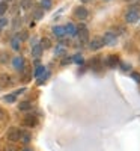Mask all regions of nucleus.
Wrapping results in <instances>:
<instances>
[{"label":"nucleus","instance_id":"30","mask_svg":"<svg viewBox=\"0 0 140 151\" xmlns=\"http://www.w3.org/2000/svg\"><path fill=\"white\" fill-rule=\"evenodd\" d=\"M6 24H8V20H6V18H0V29L5 27Z\"/></svg>","mask_w":140,"mask_h":151},{"label":"nucleus","instance_id":"31","mask_svg":"<svg viewBox=\"0 0 140 151\" xmlns=\"http://www.w3.org/2000/svg\"><path fill=\"white\" fill-rule=\"evenodd\" d=\"M69 62H72V59L65 58V59H62V65H66V64H69Z\"/></svg>","mask_w":140,"mask_h":151},{"label":"nucleus","instance_id":"36","mask_svg":"<svg viewBox=\"0 0 140 151\" xmlns=\"http://www.w3.org/2000/svg\"><path fill=\"white\" fill-rule=\"evenodd\" d=\"M128 2H133V0H128Z\"/></svg>","mask_w":140,"mask_h":151},{"label":"nucleus","instance_id":"16","mask_svg":"<svg viewBox=\"0 0 140 151\" xmlns=\"http://www.w3.org/2000/svg\"><path fill=\"white\" fill-rule=\"evenodd\" d=\"M20 110H30L32 109V103L30 101H21L20 106H18Z\"/></svg>","mask_w":140,"mask_h":151},{"label":"nucleus","instance_id":"14","mask_svg":"<svg viewBox=\"0 0 140 151\" xmlns=\"http://www.w3.org/2000/svg\"><path fill=\"white\" fill-rule=\"evenodd\" d=\"M65 30H66V33L71 35V36H75V35H77V27H75L74 24H71V23L65 26Z\"/></svg>","mask_w":140,"mask_h":151},{"label":"nucleus","instance_id":"9","mask_svg":"<svg viewBox=\"0 0 140 151\" xmlns=\"http://www.w3.org/2000/svg\"><path fill=\"white\" fill-rule=\"evenodd\" d=\"M12 65H14L15 70L21 71V70L24 68V59H23L21 56H15L14 59H12Z\"/></svg>","mask_w":140,"mask_h":151},{"label":"nucleus","instance_id":"32","mask_svg":"<svg viewBox=\"0 0 140 151\" xmlns=\"http://www.w3.org/2000/svg\"><path fill=\"white\" fill-rule=\"evenodd\" d=\"M56 55H65V50H63V48H60V47H59V48L56 50Z\"/></svg>","mask_w":140,"mask_h":151},{"label":"nucleus","instance_id":"34","mask_svg":"<svg viewBox=\"0 0 140 151\" xmlns=\"http://www.w3.org/2000/svg\"><path fill=\"white\" fill-rule=\"evenodd\" d=\"M23 151H32V150H30V148H24Z\"/></svg>","mask_w":140,"mask_h":151},{"label":"nucleus","instance_id":"26","mask_svg":"<svg viewBox=\"0 0 140 151\" xmlns=\"http://www.w3.org/2000/svg\"><path fill=\"white\" fill-rule=\"evenodd\" d=\"M3 151H18V148H17L15 145H12V144H8V145L3 148Z\"/></svg>","mask_w":140,"mask_h":151},{"label":"nucleus","instance_id":"1","mask_svg":"<svg viewBox=\"0 0 140 151\" xmlns=\"http://www.w3.org/2000/svg\"><path fill=\"white\" fill-rule=\"evenodd\" d=\"M139 6H133L130 8L128 11H126V14H125V21L126 23H136L139 21Z\"/></svg>","mask_w":140,"mask_h":151},{"label":"nucleus","instance_id":"3","mask_svg":"<svg viewBox=\"0 0 140 151\" xmlns=\"http://www.w3.org/2000/svg\"><path fill=\"white\" fill-rule=\"evenodd\" d=\"M77 36H79V41L81 44H86L89 41V32H87V29L84 26H80L77 29Z\"/></svg>","mask_w":140,"mask_h":151},{"label":"nucleus","instance_id":"27","mask_svg":"<svg viewBox=\"0 0 140 151\" xmlns=\"http://www.w3.org/2000/svg\"><path fill=\"white\" fill-rule=\"evenodd\" d=\"M47 79H48V73H44V74L41 76V77L38 79V83H39V85H42V83H44V80H47Z\"/></svg>","mask_w":140,"mask_h":151},{"label":"nucleus","instance_id":"22","mask_svg":"<svg viewBox=\"0 0 140 151\" xmlns=\"http://www.w3.org/2000/svg\"><path fill=\"white\" fill-rule=\"evenodd\" d=\"M15 98H17L15 92H12V94H9V95L5 97V101H8V103H14V101H15Z\"/></svg>","mask_w":140,"mask_h":151},{"label":"nucleus","instance_id":"28","mask_svg":"<svg viewBox=\"0 0 140 151\" xmlns=\"http://www.w3.org/2000/svg\"><path fill=\"white\" fill-rule=\"evenodd\" d=\"M131 77H133V80H136L137 83H140V73H133Z\"/></svg>","mask_w":140,"mask_h":151},{"label":"nucleus","instance_id":"10","mask_svg":"<svg viewBox=\"0 0 140 151\" xmlns=\"http://www.w3.org/2000/svg\"><path fill=\"white\" fill-rule=\"evenodd\" d=\"M103 41H104V44H114L116 42V35H114L113 32H107V33H104V38H103Z\"/></svg>","mask_w":140,"mask_h":151},{"label":"nucleus","instance_id":"18","mask_svg":"<svg viewBox=\"0 0 140 151\" xmlns=\"http://www.w3.org/2000/svg\"><path fill=\"white\" fill-rule=\"evenodd\" d=\"M42 15H44V9H42V8H36V9L33 11V17H35L36 20L42 18Z\"/></svg>","mask_w":140,"mask_h":151},{"label":"nucleus","instance_id":"13","mask_svg":"<svg viewBox=\"0 0 140 151\" xmlns=\"http://www.w3.org/2000/svg\"><path fill=\"white\" fill-rule=\"evenodd\" d=\"M11 82V76L8 74H0V86H9Z\"/></svg>","mask_w":140,"mask_h":151},{"label":"nucleus","instance_id":"11","mask_svg":"<svg viewBox=\"0 0 140 151\" xmlns=\"http://www.w3.org/2000/svg\"><path fill=\"white\" fill-rule=\"evenodd\" d=\"M41 55H42V47H41L39 44H35V45L32 47V56H33L35 59H38V58H41Z\"/></svg>","mask_w":140,"mask_h":151},{"label":"nucleus","instance_id":"19","mask_svg":"<svg viewBox=\"0 0 140 151\" xmlns=\"http://www.w3.org/2000/svg\"><path fill=\"white\" fill-rule=\"evenodd\" d=\"M20 139L23 141V144H29V142H30V134H29V133H23V132H21Z\"/></svg>","mask_w":140,"mask_h":151},{"label":"nucleus","instance_id":"2","mask_svg":"<svg viewBox=\"0 0 140 151\" xmlns=\"http://www.w3.org/2000/svg\"><path fill=\"white\" fill-rule=\"evenodd\" d=\"M20 136H21V130H20V129L11 127V129L8 130V133H6V139H8L9 142H17V141H20Z\"/></svg>","mask_w":140,"mask_h":151},{"label":"nucleus","instance_id":"15","mask_svg":"<svg viewBox=\"0 0 140 151\" xmlns=\"http://www.w3.org/2000/svg\"><path fill=\"white\" fill-rule=\"evenodd\" d=\"M39 45L42 47V50L44 48H50V47H51V41H50L48 38H42V40L39 41Z\"/></svg>","mask_w":140,"mask_h":151},{"label":"nucleus","instance_id":"12","mask_svg":"<svg viewBox=\"0 0 140 151\" xmlns=\"http://www.w3.org/2000/svg\"><path fill=\"white\" fill-rule=\"evenodd\" d=\"M53 33L57 38H62V36L66 35V30H65V27H63V26H56V27H53Z\"/></svg>","mask_w":140,"mask_h":151},{"label":"nucleus","instance_id":"17","mask_svg":"<svg viewBox=\"0 0 140 151\" xmlns=\"http://www.w3.org/2000/svg\"><path fill=\"white\" fill-rule=\"evenodd\" d=\"M44 73H45V67H42V65H38V67H36V70H35V77L39 79Z\"/></svg>","mask_w":140,"mask_h":151},{"label":"nucleus","instance_id":"20","mask_svg":"<svg viewBox=\"0 0 140 151\" xmlns=\"http://www.w3.org/2000/svg\"><path fill=\"white\" fill-rule=\"evenodd\" d=\"M6 11H8V2H2L0 3V17L6 14Z\"/></svg>","mask_w":140,"mask_h":151},{"label":"nucleus","instance_id":"24","mask_svg":"<svg viewBox=\"0 0 140 151\" xmlns=\"http://www.w3.org/2000/svg\"><path fill=\"white\" fill-rule=\"evenodd\" d=\"M72 62H75V64H83L84 59H83V56H81V55H75V56L72 58Z\"/></svg>","mask_w":140,"mask_h":151},{"label":"nucleus","instance_id":"29","mask_svg":"<svg viewBox=\"0 0 140 151\" xmlns=\"http://www.w3.org/2000/svg\"><path fill=\"white\" fill-rule=\"evenodd\" d=\"M5 118H6V112H5L2 107H0V121H3Z\"/></svg>","mask_w":140,"mask_h":151},{"label":"nucleus","instance_id":"37","mask_svg":"<svg viewBox=\"0 0 140 151\" xmlns=\"http://www.w3.org/2000/svg\"><path fill=\"white\" fill-rule=\"evenodd\" d=\"M0 89H2V86H0Z\"/></svg>","mask_w":140,"mask_h":151},{"label":"nucleus","instance_id":"6","mask_svg":"<svg viewBox=\"0 0 140 151\" xmlns=\"http://www.w3.org/2000/svg\"><path fill=\"white\" fill-rule=\"evenodd\" d=\"M106 65H107L109 68H116V67L119 65V56H118V55H110V56H107Z\"/></svg>","mask_w":140,"mask_h":151},{"label":"nucleus","instance_id":"35","mask_svg":"<svg viewBox=\"0 0 140 151\" xmlns=\"http://www.w3.org/2000/svg\"><path fill=\"white\" fill-rule=\"evenodd\" d=\"M83 2H84V3H87V2H91V0H83Z\"/></svg>","mask_w":140,"mask_h":151},{"label":"nucleus","instance_id":"25","mask_svg":"<svg viewBox=\"0 0 140 151\" xmlns=\"http://www.w3.org/2000/svg\"><path fill=\"white\" fill-rule=\"evenodd\" d=\"M21 6L24 9H29L32 6V0H21Z\"/></svg>","mask_w":140,"mask_h":151},{"label":"nucleus","instance_id":"7","mask_svg":"<svg viewBox=\"0 0 140 151\" xmlns=\"http://www.w3.org/2000/svg\"><path fill=\"white\" fill-rule=\"evenodd\" d=\"M103 56H95V58H92V60H91V67L94 68V70H101L103 68V65H104V60L101 59Z\"/></svg>","mask_w":140,"mask_h":151},{"label":"nucleus","instance_id":"5","mask_svg":"<svg viewBox=\"0 0 140 151\" xmlns=\"http://www.w3.org/2000/svg\"><path fill=\"white\" fill-rule=\"evenodd\" d=\"M104 45V41H103V38H94V40L89 42V48L92 50V52H96V50H99L101 47Z\"/></svg>","mask_w":140,"mask_h":151},{"label":"nucleus","instance_id":"23","mask_svg":"<svg viewBox=\"0 0 140 151\" xmlns=\"http://www.w3.org/2000/svg\"><path fill=\"white\" fill-rule=\"evenodd\" d=\"M11 45H12V48H14V50H18L20 48V38H14L12 42H11Z\"/></svg>","mask_w":140,"mask_h":151},{"label":"nucleus","instance_id":"33","mask_svg":"<svg viewBox=\"0 0 140 151\" xmlns=\"http://www.w3.org/2000/svg\"><path fill=\"white\" fill-rule=\"evenodd\" d=\"M121 67L124 68V71H126V70H130V65H126V64H124V62H122V64H121Z\"/></svg>","mask_w":140,"mask_h":151},{"label":"nucleus","instance_id":"8","mask_svg":"<svg viewBox=\"0 0 140 151\" xmlns=\"http://www.w3.org/2000/svg\"><path fill=\"white\" fill-rule=\"evenodd\" d=\"M23 124L27 125V127H35V125L38 124V118L35 115H27L26 118L23 119Z\"/></svg>","mask_w":140,"mask_h":151},{"label":"nucleus","instance_id":"21","mask_svg":"<svg viewBox=\"0 0 140 151\" xmlns=\"http://www.w3.org/2000/svg\"><path fill=\"white\" fill-rule=\"evenodd\" d=\"M41 8L42 9H50L51 8V0H41Z\"/></svg>","mask_w":140,"mask_h":151},{"label":"nucleus","instance_id":"4","mask_svg":"<svg viewBox=\"0 0 140 151\" xmlns=\"http://www.w3.org/2000/svg\"><path fill=\"white\" fill-rule=\"evenodd\" d=\"M74 15L77 17L79 20H86V18L89 17V11H87L84 6H79V8H75Z\"/></svg>","mask_w":140,"mask_h":151}]
</instances>
